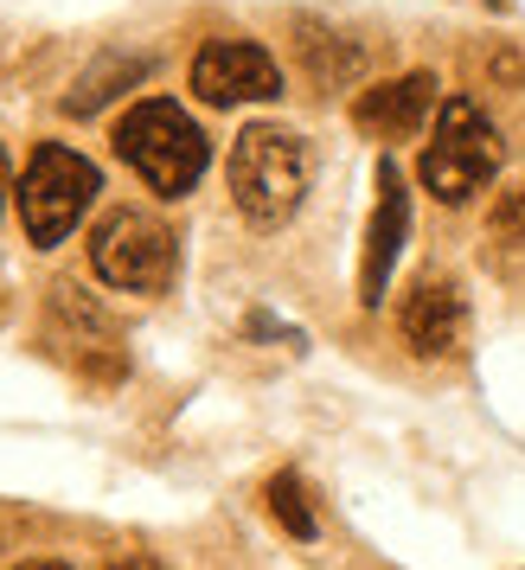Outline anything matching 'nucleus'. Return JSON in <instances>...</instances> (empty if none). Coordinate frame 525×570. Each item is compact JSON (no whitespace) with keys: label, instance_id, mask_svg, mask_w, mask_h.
Returning <instances> with one entry per match:
<instances>
[{"label":"nucleus","instance_id":"nucleus-7","mask_svg":"<svg viewBox=\"0 0 525 570\" xmlns=\"http://www.w3.org/2000/svg\"><path fill=\"white\" fill-rule=\"evenodd\" d=\"M397 327H404V346L417 360H455L462 340H468V295L448 283V276H423L404 308H397Z\"/></svg>","mask_w":525,"mask_h":570},{"label":"nucleus","instance_id":"nucleus-6","mask_svg":"<svg viewBox=\"0 0 525 570\" xmlns=\"http://www.w3.org/2000/svg\"><path fill=\"white\" fill-rule=\"evenodd\" d=\"M192 97L211 109H231V104H269L283 97V65L262 52L257 39H211L192 52Z\"/></svg>","mask_w":525,"mask_h":570},{"label":"nucleus","instance_id":"nucleus-3","mask_svg":"<svg viewBox=\"0 0 525 570\" xmlns=\"http://www.w3.org/2000/svg\"><path fill=\"white\" fill-rule=\"evenodd\" d=\"M499 160H506V141L499 129L481 116L474 97H448L436 104V129L423 141L417 155V180L443 199V206H468L481 186L499 174Z\"/></svg>","mask_w":525,"mask_h":570},{"label":"nucleus","instance_id":"nucleus-1","mask_svg":"<svg viewBox=\"0 0 525 570\" xmlns=\"http://www.w3.org/2000/svg\"><path fill=\"white\" fill-rule=\"evenodd\" d=\"M315 180V148L289 122H250L231 141V206L250 232L289 225Z\"/></svg>","mask_w":525,"mask_h":570},{"label":"nucleus","instance_id":"nucleus-8","mask_svg":"<svg viewBox=\"0 0 525 570\" xmlns=\"http://www.w3.org/2000/svg\"><path fill=\"white\" fill-rule=\"evenodd\" d=\"M436 78L429 71H404V78H385L372 83L366 97L353 104V122H359V135H372L378 148H397V141H410V135L436 116Z\"/></svg>","mask_w":525,"mask_h":570},{"label":"nucleus","instance_id":"nucleus-4","mask_svg":"<svg viewBox=\"0 0 525 570\" xmlns=\"http://www.w3.org/2000/svg\"><path fill=\"white\" fill-rule=\"evenodd\" d=\"M97 193H103V167L78 148H65V141H39L27 160V174L13 186V206H20V225L39 250H52L65 237L78 232V218L97 206Z\"/></svg>","mask_w":525,"mask_h":570},{"label":"nucleus","instance_id":"nucleus-9","mask_svg":"<svg viewBox=\"0 0 525 570\" xmlns=\"http://www.w3.org/2000/svg\"><path fill=\"white\" fill-rule=\"evenodd\" d=\"M404 232H410V193H404V174L397 160H378V212L366 225V263H359V295L366 308L385 302V276L397 269V250H404Z\"/></svg>","mask_w":525,"mask_h":570},{"label":"nucleus","instance_id":"nucleus-12","mask_svg":"<svg viewBox=\"0 0 525 570\" xmlns=\"http://www.w3.org/2000/svg\"><path fill=\"white\" fill-rule=\"evenodd\" d=\"M487 237H494L499 250H525V180L499 193L494 218H487Z\"/></svg>","mask_w":525,"mask_h":570},{"label":"nucleus","instance_id":"nucleus-13","mask_svg":"<svg viewBox=\"0 0 525 570\" xmlns=\"http://www.w3.org/2000/svg\"><path fill=\"white\" fill-rule=\"evenodd\" d=\"M7 193H13V167H7V148H0V212H7Z\"/></svg>","mask_w":525,"mask_h":570},{"label":"nucleus","instance_id":"nucleus-11","mask_svg":"<svg viewBox=\"0 0 525 570\" xmlns=\"http://www.w3.org/2000/svg\"><path fill=\"white\" fill-rule=\"evenodd\" d=\"M148 71V58H103L90 78L71 90V104H65V116H90V109H103V97H116V90H129L135 78Z\"/></svg>","mask_w":525,"mask_h":570},{"label":"nucleus","instance_id":"nucleus-10","mask_svg":"<svg viewBox=\"0 0 525 570\" xmlns=\"http://www.w3.org/2000/svg\"><path fill=\"white\" fill-rule=\"evenodd\" d=\"M262 500H269V519H276L289 539H315V532H320L315 500H308V488H301V474H295V468H283V474L269 481V493H262Z\"/></svg>","mask_w":525,"mask_h":570},{"label":"nucleus","instance_id":"nucleus-2","mask_svg":"<svg viewBox=\"0 0 525 570\" xmlns=\"http://www.w3.org/2000/svg\"><path fill=\"white\" fill-rule=\"evenodd\" d=\"M109 141L141 174V186L160 193V199H186L192 186L206 180L211 141L174 97H141V104H129V116L109 129Z\"/></svg>","mask_w":525,"mask_h":570},{"label":"nucleus","instance_id":"nucleus-5","mask_svg":"<svg viewBox=\"0 0 525 570\" xmlns=\"http://www.w3.org/2000/svg\"><path fill=\"white\" fill-rule=\"evenodd\" d=\"M90 269L122 295H160L174 283V237L155 212L116 206L103 212V225L90 232Z\"/></svg>","mask_w":525,"mask_h":570}]
</instances>
